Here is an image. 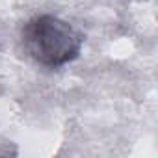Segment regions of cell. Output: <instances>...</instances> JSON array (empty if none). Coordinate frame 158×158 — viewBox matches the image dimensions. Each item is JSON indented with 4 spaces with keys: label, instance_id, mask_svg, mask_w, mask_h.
<instances>
[{
    "label": "cell",
    "instance_id": "cell-1",
    "mask_svg": "<svg viewBox=\"0 0 158 158\" xmlns=\"http://www.w3.org/2000/svg\"><path fill=\"white\" fill-rule=\"evenodd\" d=\"M23 45L32 60L45 67H60L78 58L84 35L67 21L37 15L23 28Z\"/></svg>",
    "mask_w": 158,
    "mask_h": 158
}]
</instances>
